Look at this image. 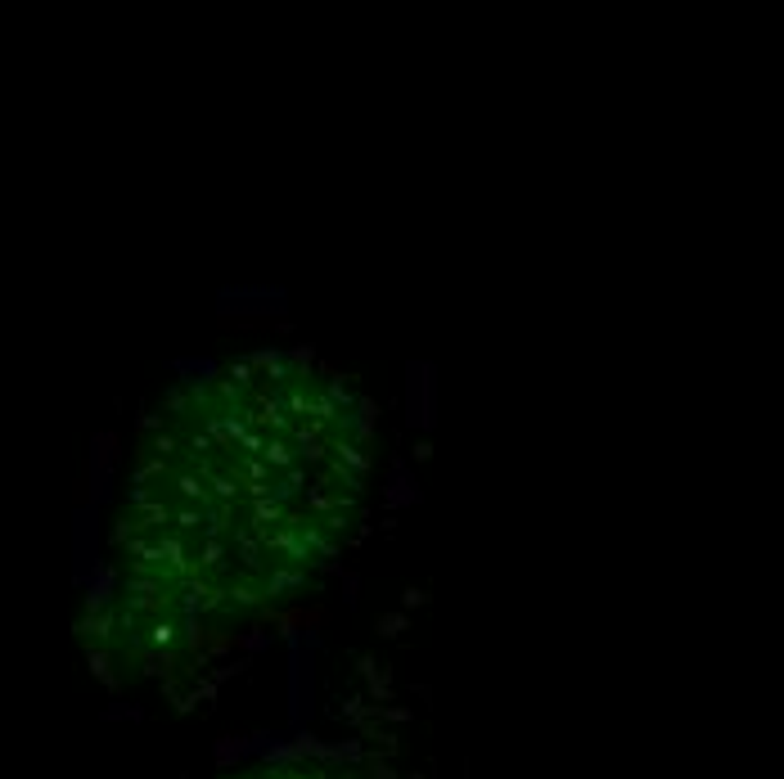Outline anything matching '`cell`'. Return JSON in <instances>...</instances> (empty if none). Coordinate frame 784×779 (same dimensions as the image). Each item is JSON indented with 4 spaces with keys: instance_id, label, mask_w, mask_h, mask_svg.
<instances>
[{
    "instance_id": "6da1fadb",
    "label": "cell",
    "mask_w": 784,
    "mask_h": 779,
    "mask_svg": "<svg viewBox=\"0 0 784 779\" xmlns=\"http://www.w3.org/2000/svg\"><path fill=\"white\" fill-rule=\"evenodd\" d=\"M428 365H410V424H433V401H428Z\"/></svg>"
},
{
    "instance_id": "7a4b0ae2",
    "label": "cell",
    "mask_w": 784,
    "mask_h": 779,
    "mask_svg": "<svg viewBox=\"0 0 784 779\" xmlns=\"http://www.w3.org/2000/svg\"><path fill=\"white\" fill-rule=\"evenodd\" d=\"M415 496H420V491H410V478L397 468V473H392V487H388V496H384V500H388V504H406V500H415Z\"/></svg>"
},
{
    "instance_id": "3957f363",
    "label": "cell",
    "mask_w": 784,
    "mask_h": 779,
    "mask_svg": "<svg viewBox=\"0 0 784 779\" xmlns=\"http://www.w3.org/2000/svg\"><path fill=\"white\" fill-rule=\"evenodd\" d=\"M379 626H384V635H397V630L406 626V617H384V622H379Z\"/></svg>"
}]
</instances>
